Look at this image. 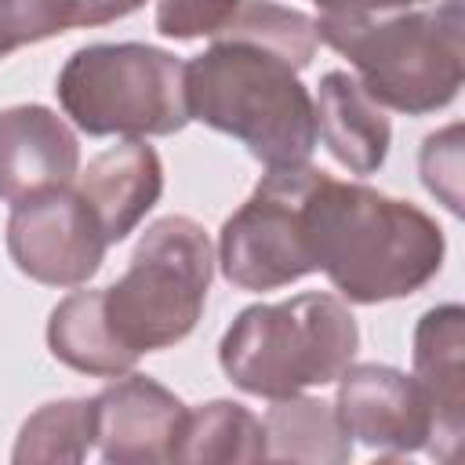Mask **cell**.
Returning <instances> with one entry per match:
<instances>
[{
  "label": "cell",
  "instance_id": "1",
  "mask_svg": "<svg viewBox=\"0 0 465 465\" xmlns=\"http://www.w3.org/2000/svg\"><path fill=\"white\" fill-rule=\"evenodd\" d=\"M302 232L312 269L341 298L378 305L411 298L443 265V229L414 203L320 171L302 200Z\"/></svg>",
  "mask_w": 465,
  "mask_h": 465
},
{
  "label": "cell",
  "instance_id": "2",
  "mask_svg": "<svg viewBox=\"0 0 465 465\" xmlns=\"http://www.w3.org/2000/svg\"><path fill=\"white\" fill-rule=\"evenodd\" d=\"M189 120L232 134L265 167L309 163L316 149V105L298 69L247 40H211L185 62Z\"/></svg>",
  "mask_w": 465,
  "mask_h": 465
},
{
  "label": "cell",
  "instance_id": "3",
  "mask_svg": "<svg viewBox=\"0 0 465 465\" xmlns=\"http://www.w3.org/2000/svg\"><path fill=\"white\" fill-rule=\"evenodd\" d=\"M316 36L349 58L360 87L407 116L447 109L465 80L461 0H436L411 11L341 18L320 15Z\"/></svg>",
  "mask_w": 465,
  "mask_h": 465
},
{
  "label": "cell",
  "instance_id": "4",
  "mask_svg": "<svg viewBox=\"0 0 465 465\" xmlns=\"http://www.w3.org/2000/svg\"><path fill=\"white\" fill-rule=\"evenodd\" d=\"M356 349L360 327L349 305L312 291L276 305H247L222 334L218 363L236 389L283 400L338 381Z\"/></svg>",
  "mask_w": 465,
  "mask_h": 465
},
{
  "label": "cell",
  "instance_id": "5",
  "mask_svg": "<svg viewBox=\"0 0 465 465\" xmlns=\"http://www.w3.org/2000/svg\"><path fill=\"white\" fill-rule=\"evenodd\" d=\"M58 105L94 138H167L189 124L185 62L153 44H87L58 73Z\"/></svg>",
  "mask_w": 465,
  "mask_h": 465
},
{
  "label": "cell",
  "instance_id": "6",
  "mask_svg": "<svg viewBox=\"0 0 465 465\" xmlns=\"http://www.w3.org/2000/svg\"><path fill=\"white\" fill-rule=\"evenodd\" d=\"M214 251L200 222L167 214L145 229L127 272L102 287L105 320L131 352L171 349L203 316Z\"/></svg>",
  "mask_w": 465,
  "mask_h": 465
},
{
  "label": "cell",
  "instance_id": "7",
  "mask_svg": "<svg viewBox=\"0 0 465 465\" xmlns=\"http://www.w3.org/2000/svg\"><path fill=\"white\" fill-rule=\"evenodd\" d=\"M320 167H269L247 203L225 218L218 236L222 276L240 291H276L312 269L305 232H302V200Z\"/></svg>",
  "mask_w": 465,
  "mask_h": 465
},
{
  "label": "cell",
  "instance_id": "8",
  "mask_svg": "<svg viewBox=\"0 0 465 465\" xmlns=\"http://www.w3.org/2000/svg\"><path fill=\"white\" fill-rule=\"evenodd\" d=\"M105 232L76 185L47 189L11 207L7 254L18 272L47 287L87 283L105 258Z\"/></svg>",
  "mask_w": 465,
  "mask_h": 465
},
{
  "label": "cell",
  "instance_id": "9",
  "mask_svg": "<svg viewBox=\"0 0 465 465\" xmlns=\"http://www.w3.org/2000/svg\"><path fill=\"white\" fill-rule=\"evenodd\" d=\"M334 411L349 440L389 458L425 450L436 429L425 389L385 363H349L338 374Z\"/></svg>",
  "mask_w": 465,
  "mask_h": 465
},
{
  "label": "cell",
  "instance_id": "10",
  "mask_svg": "<svg viewBox=\"0 0 465 465\" xmlns=\"http://www.w3.org/2000/svg\"><path fill=\"white\" fill-rule=\"evenodd\" d=\"M94 447L109 465L174 461L189 407L160 381L127 371L94 400Z\"/></svg>",
  "mask_w": 465,
  "mask_h": 465
},
{
  "label": "cell",
  "instance_id": "11",
  "mask_svg": "<svg viewBox=\"0 0 465 465\" xmlns=\"http://www.w3.org/2000/svg\"><path fill=\"white\" fill-rule=\"evenodd\" d=\"M80 142L47 105H11L0 113V200L22 203L47 189L73 185Z\"/></svg>",
  "mask_w": 465,
  "mask_h": 465
},
{
  "label": "cell",
  "instance_id": "12",
  "mask_svg": "<svg viewBox=\"0 0 465 465\" xmlns=\"http://www.w3.org/2000/svg\"><path fill=\"white\" fill-rule=\"evenodd\" d=\"M465 309L461 305H436L414 327V381L425 389L436 429L429 440V454L450 461L461 432H465Z\"/></svg>",
  "mask_w": 465,
  "mask_h": 465
},
{
  "label": "cell",
  "instance_id": "13",
  "mask_svg": "<svg viewBox=\"0 0 465 465\" xmlns=\"http://www.w3.org/2000/svg\"><path fill=\"white\" fill-rule=\"evenodd\" d=\"M76 193L94 211L105 240L120 243L156 207L163 193V163L153 145H145L142 138H127L98 153L76 174Z\"/></svg>",
  "mask_w": 465,
  "mask_h": 465
},
{
  "label": "cell",
  "instance_id": "14",
  "mask_svg": "<svg viewBox=\"0 0 465 465\" xmlns=\"http://www.w3.org/2000/svg\"><path fill=\"white\" fill-rule=\"evenodd\" d=\"M316 105V142L327 145V153L349 167L352 174H374L392 142V127L385 109L360 87L352 73L331 69L320 80Z\"/></svg>",
  "mask_w": 465,
  "mask_h": 465
},
{
  "label": "cell",
  "instance_id": "15",
  "mask_svg": "<svg viewBox=\"0 0 465 465\" xmlns=\"http://www.w3.org/2000/svg\"><path fill=\"white\" fill-rule=\"evenodd\" d=\"M47 349L58 363L91 378H120L138 363V352H131L109 327L102 291H73L51 309Z\"/></svg>",
  "mask_w": 465,
  "mask_h": 465
},
{
  "label": "cell",
  "instance_id": "16",
  "mask_svg": "<svg viewBox=\"0 0 465 465\" xmlns=\"http://www.w3.org/2000/svg\"><path fill=\"white\" fill-rule=\"evenodd\" d=\"M265 458L276 461H316L345 465L352 458V440L345 436L334 403L312 396H283L265 411Z\"/></svg>",
  "mask_w": 465,
  "mask_h": 465
},
{
  "label": "cell",
  "instance_id": "17",
  "mask_svg": "<svg viewBox=\"0 0 465 465\" xmlns=\"http://www.w3.org/2000/svg\"><path fill=\"white\" fill-rule=\"evenodd\" d=\"M265 458V429L262 421L232 400H211L189 411L174 461H262Z\"/></svg>",
  "mask_w": 465,
  "mask_h": 465
},
{
  "label": "cell",
  "instance_id": "18",
  "mask_svg": "<svg viewBox=\"0 0 465 465\" xmlns=\"http://www.w3.org/2000/svg\"><path fill=\"white\" fill-rule=\"evenodd\" d=\"M94 447V403L91 400H54L33 411L18 432L11 461H84Z\"/></svg>",
  "mask_w": 465,
  "mask_h": 465
},
{
  "label": "cell",
  "instance_id": "19",
  "mask_svg": "<svg viewBox=\"0 0 465 465\" xmlns=\"http://www.w3.org/2000/svg\"><path fill=\"white\" fill-rule=\"evenodd\" d=\"M211 40H247V44L269 47L280 58H287L294 69H305L320 44L316 22L305 11H294L272 0H240L225 29Z\"/></svg>",
  "mask_w": 465,
  "mask_h": 465
},
{
  "label": "cell",
  "instance_id": "20",
  "mask_svg": "<svg viewBox=\"0 0 465 465\" xmlns=\"http://www.w3.org/2000/svg\"><path fill=\"white\" fill-rule=\"evenodd\" d=\"M65 29H76L73 0H0V58Z\"/></svg>",
  "mask_w": 465,
  "mask_h": 465
},
{
  "label": "cell",
  "instance_id": "21",
  "mask_svg": "<svg viewBox=\"0 0 465 465\" xmlns=\"http://www.w3.org/2000/svg\"><path fill=\"white\" fill-rule=\"evenodd\" d=\"M421 182L432 196L443 200V207L450 214H461V127L458 124L425 138V145H421Z\"/></svg>",
  "mask_w": 465,
  "mask_h": 465
},
{
  "label": "cell",
  "instance_id": "22",
  "mask_svg": "<svg viewBox=\"0 0 465 465\" xmlns=\"http://www.w3.org/2000/svg\"><path fill=\"white\" fill-rule=\"evenodd\" d=\"M240 0H160L156 4V29L171 40H196L218 36L232 18Z\"/></svg>",
  "mask_w": 465,
  "mask_h": 465
},
{
  "label": "cell",
  "instance_id": "23",
  "mask_svg": "<svg viewBox=\"0 0 465 465\" xmlns=\"http://www.w3.org/2000/svg\"><path fill=\"white\" fill-rule=\"evenodd\" d=\"M436 0H316L320 15H341V18H371V15H392V11H411L425 7Z\"/></svg>",
  "mask_w": 465,
  "mask_h": 465
},
{
  "label": "cell",
  "instance_id": "24",
  "mask_svg": "<svg viewBox=\"0 0 465 465\" xmlns=\"http://www.w3.org/2000/svg\"><path fill=\"white\" fill-rule=\"evenodd\" d=\"M145 0H73V22L76 25H109L116 18H127Z\"/></svg>",
  "mask_w": 465,
  "mask_h": 465
}]
</instances>
